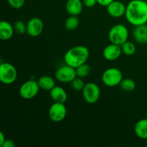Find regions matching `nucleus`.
<instances>
[{
    "label": "nucleus",
    "instance_id": "4",
    "mask_svg": "<svg viewBox=\"0 0 147 147\" xmlns=\"http://www.w3.org/2000/svg\"><path fill=\"white\" fill-rule=\"evenodd\" d=\"M123 73L117 67H109L103 73L101 80L103 84L107 87H116L119 86L123 80Z\"/></svg>",
    "mask_w": 147,
    "mask_h": 147
},
{
    "label": "nucleus",
    "instance_id": "22",
    "mask_svg": "<svg viewBox=\"0 0 147 147\" xmlns=\"http://www.w3.org/2000/svg\"><path fill=\"white\" fill-rule=\"evenodd\" d=\"M121 47L122 53L124 54L125 55L131 56L133 55H134L135 53H136V45L132 42L126 41Z\"/></svg>",
    "mask_w": 147,
    "mask_h": 147
},
{
    "label": "nucleus",
    "instance_id": "18",
    "mask_svg": "<svg viewBox=\"0 0 147 147\" xmlns=\"http://www.w3.org/2000/svg\"><path fill=\"white\" fill-rule=\"evenodd\" d=\"M37 82L40 89L47 91H50L56 86L55 80L53 77L49 76H41L39 78Z\"/></svg>",
    "mask_w": 147,
    "mask_h": 147
},
{
    "label": "nucleus",
    "instance_id": "12",
    "mask_svg": "<svg viewBox=\"0 0 147 147\" xmlns=\"http://www.w3.org/2000/svg\"><path fill=\"white\" fill-rule=\"evenodd\" d=\"M121 54V47L113 43H111L106 46L103 51V57L108 61H115L118 60Z\"/></svg>",
    "mask_w": 147,
    "mask_h": 147
},
{
    "label": "nucleus",
    "instance_id": "13",
    "mask_svg": "<svg viewBox=\"0 0 147 147\" xmlns=\"http://www.w3.org/2000/svg\"><path fill=\"white\" fill-rule=\"evenodd\" d=\"M83 6L82 0H67L65 9L69 15L78 16L83 11Z\"/></svg>",
    "mask_w": 147,
    "mask_h": 147
},
{
    "label": "nucleus",
    "instance_id": "2",
    "mask_svg": "<svg viewBox=\"0 0 147 147\" xmlns=\"http://www.w3.org/2000/svg\"><path fill=\"white\" fill-rule=\"evenodd\" d=\"M90 52L84 45H77L67 50L64 55L65 63L76 68L88 60Z\"/></svg>",
    "mask_w": 147,
    "mask_h": 147
},
{
    "label": "nucleus",
    "instance_id": "8",
    "mask_svg": "<svg viewBox=\"0 0 147 147\" xmlns=\"http://www.w3.org/2000/svg\"><path fill=\"white\" fill-rule=\"evenodd\" d=\"M76 77V68L66 64L59 67L55 73V80L63 83H70Z\"/></svg>",
    "mask_w": 147,
    "mask_h": 147
},
{
    "label": "nucleus",
    "instance_id": "32",
    "mask_svg": "<svg viewBox=\"0 0 147 147\" xmlns=\"http://www.w3.org/2000/svg\"><path fill=\"white\" fill-rule=\"evenodd\" d=\"M144 1H146V0H144Z\"/></svg>",
    "mask_w": 147,
    "mask_h": 147
},
{
    "label": "nucleus",
    "instance_id": "19",
    "mask_svg": "<svg viewBox=\"0 0 147 147\" xmlns=\"http://www.w3.org/2000/svg\"><path fill=\"white\" fill-rule=\"evenodd\" d=\"M80 21L78 17V16L70 15L65 22V27L67 30H75L79 27Z\"/></svg>",
    "mask_w": 147,
    "mask_h": 147
},
{
    "label": "nucleus",
    "instance_id": "6",
    "mask_svg": "<svg viewBox=\"0 0 147 147\" xmlns=\"http://www.w3.org/2000/svg\"><path fill=\"white\" fill-rule=\"evenodd\" d=\"M83 99L89 104H94L98 101L100 96V89L96 83L89 82L86 83L82 90Z\"/></svg>",
    "mask_w": 147,
    "mask_h": 147
},
{
    "label": "nucleus",
    "instance_id": "5",
    "mask_svg": "<svg viewBox=\"0 0 147 147\" xmlns=\"http://www.w3.org/2000/svg\"><path fill=\"white\" fill-rule=\"evenodd\" d=\"M17 78V70L10 63H1L0 64V81L5 85H11Z\"/></svg>",
    "mask_w": 147,
    "mask_h": 147
},
{
    "label": "nucleus",
    "instance_id": "25",
    "mask_svg": "<svg viewBox=\"0 0 147 147\" xmlns=\"http://www.w3.org/2000/svg\"><path fill=\"white\" fill-rule=\"evenodd\" d=\"M9 5L14 9H20L24 5L25 0H7Z\"/></svg>",
    "mask_w": 147,
    "mask_h": 147
},
{
    "label": "nucleus",
    "instance_id": "17",
    "mask_svg": "<svg viewBox=\"0 0 147 147\" xmlns=\"http://www.w3.org/2000/svg\"><path fill=\"white\" fill-rule=\"evenodd\" d=\"M134 133L141 139L147 138V119H140L136 122L134 126Z\"/></svg>",
    "mask_w": 147,
    "mask_h": 147
},
{
    "label": "nucleus",
    "instance_id": "1",
    "mask_svg": "<svg viewBox=\"0 0 147 147\" xmlns=\"http://www.w3.org/2000/svg\"><path fill=\"white\" fill-rule=\"evenodd\" d=\"M125 17L129 24L136 27L147 23V1L131 0L126 5Z\"/></svg>",
    "mask_w": 147,
    "mask_h": 147
},
{
    "label": "nucleus",
    "instance_id": "20",
    "mask_svg": "<svg viewBox=\"0 0 147 147\" xmlns=\"http://www.w3.org/2000/svg\"><path fill=\"white\" fill-rule=\"evenodd\" d=\"M120 87L125 92H132L136 88V83L131 78H123L120 83Z\"/></svg>",
    "mask_w": 147,
    "mask_h": 147
},
{
    "label": "nucleus",
    "instance_id": "14",
    "mask_svg": "<svg viewBox=\"0 0 147 147\" xmlns=\"http://www.w3.org/2000/svg\"><path fill=\"white\" fill-rule=\"evenodd\" d=\"M14 32V26L8 21H1L0 22V39L4 41L10 40L13 37Z\"/></svg>",
    "mask_w": 147,
    "mask_h": 147
},
{
    "label": "nucleus",
    "instance_id": "26",
    "mask_svg": "<svg viewBox=\"0 0 147 147\" xmlns=\"http://www.w3.org/2000/svg\"><path fill=\"white\" fill-rule=\"evenodd\" d=\"M83 5L88 8H92L94 7L96 4H98L97 0H82Z\"/></svg>",
    "mask_w": 147,
    "mask_h": 147
},
{
    "label": "nucleus",
    "instance_id": "27",
    "mask_svg": "<svg viewBox=\"0 0 147 147\" xmlns=\"http://www.w3.org/2000/svg\"><path fill=\"white\" fill-rule=\"evenodd\" d=\"M16 144L14 143V142L11 139H6V140L4 141V143L1 145L0 146L1 147H15Z\"/></svg>",
    "mask_w": 147,
    "mask_h": 147
},
{
    "label": "nucleus",
    "instance_id": "31",
    "mask_svg": "<svg viewBox=\"0 0 147 147\" xmlns=\"http://www.w3.org/2000/svg\"><path fill=\"white\" fill-rule=\"evenodd\" d=\"M146 118L147 119V111H146Z\"/></svg>",
    "mask_w": 147,
    "mask_h": 147
},
{
    "label": "nucleus",
    "instance_id": "21",
    "mask_svg": "<svg viewBox=\"0 0 147 147\" xmlns=\"http://www.w3.org/2000/svg\"><path fill=\"white\" fill-rule=\"evenodd\" d=\"M76 70L77 77L83 78L88 77L90 75V72H91V67L88 64L86 63L76 67Z\"/></svg>",
    "mask_w": 147,
    "mask_h": 147
},
{
    "label": "nucleus",
    "instance_id": "29",
    "mask_svg": "<svg viewBox=\"0 0 147 147\" xmlns=\"http://www.w3.org/2000/svg\"><path fill=\"white\" fill-rule=\"evenodd\" d=\"M6 139H7V138H6L4 134L3 133V132H0V146L4 143V141L6 140Z\"/></svg>",
    "mask_w": 147,
    "mask_h": 147
},
{
    "label": "nucleus",
    "instance_id": "15",
    "mask_svg": "<svg viewBox=\"0 0 147 147\" xmlns=\"http://www.w3.org/2000/svg\"><path fill=\"white\" fill-rule=\"evenodd\" d=\"M50 98L54 102L65 103L67 100V93L61 86H55L50 91Z\"/></svg>",
    "mask_w": 147,
    "mask_h": 147
},
{
    "label": "nucleus",
    "instance_id": "16",
    "mask_svg": "<svg viewBox=\"0 0 147 147\" xmlns=\"http://www.w3.org/2000/svg\"><path fill=\"white\" fill-rule=\"evenodd\" d=\"M133 37L139 44L147 43V23L135 27L133 31Z\"/></svg>",
    "mask_w": 147,
    "mask_h": 147
},
{
    "label": "nucleus",
    "instance_id": "33",
    "mask_svg": "<svg viewBox=\"0 0 147 147\" xmlns=\"http://www.w3.org/2000/svg\"><path fill=\"white\" fill-rule=\"evenodd\" d=\"M146 1H147V0H146Z\"/></svg>",
    "mask_w": 147,
    "mask_h": 147
},
{
    "label": "nucleus",
    "instance_id": "11",
    "mask_svg": "<svg viewBox=\"0 0 147 147\" xmlns=\"http://www.w3.org/2000/svg\"><path fill=\"white\" fill-rule=\"evenodd\" d=\"M107 12L111 17L114 18H120L125 16L126 6L123 2L118 0H114L106 7Z\"/></svg>",
    "mask_w": 147,
    "mask_h": 147
},
{
    "label": "nucleus",
    "instance_id": "24",
    "mask_svg": "<svg viewBox=\"0 0 147 147\" xmlns=\"http://www.w3.org/2000/svg\"><path fill=\"white\" fill-rule=\"evenodd\" d=\"M14 32L19 34H24L27 33V24L21 20H17L14 24Z\"/></svg>",
    "mask_w": 147,
    "mask_h": 147
},
{
    "label": "nucleus",
    "instance_id": "10",
    "mask_svg": "<svg viewBox=\"0 0 147 147\" xmlns=\"http://www.w3.org/2000/svg\"><path fill=\"white\" fill-rule=\"evenodd\" d=\"M44 30V23L39 17H33L27 23V34L30 37L40 36Z\"/></svg>",
    "mask_w": 147,
    "mask_h": 147
},
{
    "label": "nucleus",
    "instance_id": "3",
    "mask_svg": "<svg viewBox=\"0 0 147 147\" xmlns=\"http://www.w3.org/2000/svg\"><path fill=\"white\" fill-rule=\"evenodd\" d=\"M109 39L111 43L121 46L123 43L128 41L129 30L124 24H115L109 30Z\"/></svg>",
    "mask_w": 147,
    "mask_h": 147
},
{
    "label": "nucleus",
    "instance_id": "9",
    "mask_svg": "<svg viewBox=\"0 0 147 147\" xmlns=\"http://www.w3.org/2000/svg\"><path fill=\"white\" fill-rule=\"evenodd\" d=\"M67 115V108L63 103L54 102L48 111V116L53 122H60L64 120Z\"/></svg>",
    "mask_w": 147,
    "mask_h": 147
},
{
    "label": "nucleus",
    "instance_id": "28",
    "mask_svg": "<svg viewBox=\"0 0 147 147\" xmlns=\"http://www.w3.org/2000/svg\"><path fill=\"white\" fill-rule=\"evenodd\" d=\"M113 1H114V0H97L98 4L99 5L106 7H107L108 5H109Z\"/></svg>",
    "mask_w": 147,
    "mask_h": 147
},
{
    "label": "nucleus",
    "instance_id": "30",
    "mask_svg": "<svg viewBox=\"0 0 147 147\" xmlns=\"http://www.w3.org/2000/svg\"><path fill=\"white\" fill-rule=\"evenodd\" d=\"M145 140H146V146H147V138L146 139H145Z\"/></svg>",
    "mask_w": 147,
    "mask_h": 147
},
{
    "label": "nucleus",
    "instance_id": "23",
    "mask_svg": "<svg viewBox=\"0 0 147 147\" xmlns=\"http://www.w3.org/2000/svg\"><path fill=\"white\" fill-rule=\"evenodd\" d=\"M85 82L83 81V78L79 77H76L73 81L70 83L71 88L76 91H82L85 87Z\"/></svg>",
    "mask_w": 147,
    "mask_h": 147
},
{
    "label": "nucleus",
    "instance_id": "7",
    "mask_svg": "<svg viewBox=\"0 0 147 147\" xmlns=\"http://www.w3.org/2000/svg\"><path fill=\"white\" fill-rule=\"evenodd\" d=\"M40 88L37 80H30L21 85L19 90L20 96L26 100L34 98L38 94Z\"/></svg>",
    "mask_w": 147,
    "mask_h": 147
}]
</instances>
